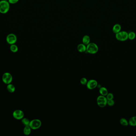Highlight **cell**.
I'll return each instance as SVG.
<instances>
[{"label": "cell", "instance_id": "cell-1", "mask_svg": "<svg viewBox=\"0 0 136 136\" xmlns=\"http://www.w3.org/2000/svg\"><path fill=\"white\" fill-rule=\"evenodd\" d=\"M10 4L7 0H1L0 1V13L5 14L9 11Z\"/></svg>", "mask_w": 136, "mask_h": 136}, {"label": "cell", "instance_id": "cell-2", "mask_svg": "<svg viewBox=\"0 0 136 136\" xmlns=\"http://www.w3.org/2000/svg\"><path fill=\"white\" fill-rule=\"evenodd\" d=\"M98 51V47L97 44L94 43H90L86 46V51L90 54H95Z\"/></svg>", "mask_w": 136, "mask_h": 136}, {"label": "cell", "instance_id": "cell-3", "mask_svg": "<svg viewBox=\"0 0 136 136\" xmlns=\"http://www.w3.org/2000/svg\"><path fill=\"white\" fill-rule=\"evenodd\" d=\"M107 98L104 96L99 95L97 98V103L99 107L103 108L107 105Z\"/></svg>", "mask_w": 136, "mask_h": 136}, {"label": "cell", "instance_id": "cell-4", "mask_svg": "<svg viewBox=\"0 0 136 136\" xmlns=\"http://www.w3.org/2000/svg\"><path fill=\"white\" fill-rule=\"evenodd\" d=\"M41 124V122L40 119H35L30 121L29 126L32 129L36 130L40 128Z\"/></svg>", "mask_w": 136, "mask_h": 136}, {"label": "cell", "instance_id": "cell-5", "mask_svg": "<svg viewBox=\"0 0 136 136\" xmlns=\"http://www.w3.org/2000/svg\"><path fill=\"white\" fill-rule=\"evenodd\" d=\"M6 41L9 44H15L17 41V37L14 34H10L7 36Z\"/></svg>", "mask_w": 136, "mask_h": 136}, {"label": "cell", "instance_id": "cell-6", "mask_svg": "<svg viewBox=\"0 0 136 136\" xmlns=\"http://www.w3.org/2000/svg\"><path fill=\"white\" fill-rule=\"evenodd\" d=\"M3 82L6 84L11 83L12 81V75L8 72L4 73L2 77Z\"/></svg>", "mask_w": 136, "mask_h": 136}, {"label": "cell", "instance_id": "cell-7", "mask_svg": "<svg viewBox=\"0 0 136 136\" xmlns=\"http://www.w3.org/2000/svg\"><path fill=\"white\" fill-rule=\"evenodd\" d=\"M98 82L97 81L94 79H91L88 81L86 86L89 89L92 90L96 88L98 86Z\"/></svg>", "mask_w": 136, "mask_h": 136}, {"label": "cell", "instance_id": "cell-8", "mask_svg": "<svg viewBox=\"0 0 136 136\" xmlns=\"http://www.w3.org/2000/svg\"><path fill=\"white\" fill-rule=\"evenodd\" d=\"M13 116L15 119L18 120L22 119L24 118V113L20 110H16L14 111Z\"/></svg>", "mask_w": 136, "mask_h": 136}, {"label": "cell", "instance_id": "cell-9", "mask_svg": "<svg viewBox=\"0 0 136 136\" xmlns=\"http://www.w3.org/2000/svg\"><path fill=\"white\" fill-rule=\"evenodd\" d=\"M121 27L120 24H115L114 25V27H113V32L115 34H117L119 32L121 31Z\"/></svg>", "mask_w": 136, "mask_h": 136}, {"label": "cell", "instance_id": "cell-10", "mask_svg": "<svg viewBox=\"0 0 136 136\" xmlns=\"http://www.w3.org/2000/svg\"><path fill=\"white\" fill-rule=\"evenodd\" d=\"M77 50L81 53L84 52L86 51V46L83 44H79L77 46Z\"/></svg>", "mask_w": 136, "mask_h": 136}, {"label": "cell", "instance_id": "cell-11", "mask_svg": "<svg viewBox=\"0 0 136 136\" xmlns=\"http://www.w3.org/2000/svg\"><path fill=\"white\" fill-rule=\"evenodd\" d=\"M82 41L83 44H84L85 45H88L90 43V37L88 35H85L82 38Z\"/></svg>", "mask_w": 136, "mask_h": 136}, {"label": "cell", "instance_id": "cell-12", "mask_svg": "<svg viewBox=\"0 0 136 136\" xmlns=\"http://www.w3.org/2000/svg\"><path fill=\"white\" fill-rule=\"evenodd\" d=\"M99 92L101 95L106 96L108 94V90L106 87H101L99 88Z\"/></svg>", "mask_w": 136, "mask_h": 136}, {"label": "cell", "instance_id": "cell-13", "mask_svg": "<svg viewBox=\"0 0 136 136\" xmlns=\"http://www.w3.org/2000/svg\"><path fill=\"white\" fill-rule=\"evenodd\" d=\"M129 124L131 126H136V116L132 117L130 119L129 121Z\"/></svg>", "mask_w": 136, "mask_h": 136}, {"label": "cell", "instance_id": "cell-14", "mask_svg": "<svg viewBox=\"0 0 136 136\" xmlns=\"http://www.w3.org/2000/svg\"><path fill=\"white\" fill-rule=\"evenodd\" d=\"M31 129L29 125L26 126L24 129V133L26 135H30L31 132Z\"/></svg>", "mask_w": 136, "mask_h": 136}, {"label": "cell", "instance_id": "cell-15", "mask_svg": "<svg viewBox=\"0 0 136 136\" xmlns=\"http://www.w3.org/2000/svg\"><path fill=\"white\" fill-rule=\"evenodd\" d=\"M121 34L122 38V41H125L127 40L128 39V33L126 31H121Z\"/></svg>", "mask_w": 136, "mask_h": 136}, {"label": "cell", "instance_id": "cell-16", "mask_svg": "<svg viewBox=\"0 0 136 136\" xmlns=\"http://www.w3.org/2000/svg\"><path fill=\"white\" fill-rule=\"evenodd\" d=\"M7 89L8 91L10 93H13L15 91V86L14 85H13L11 84H9L8 85Z\"/></svg>", "mask_w": 136, "mask_h": 136}, {"label": "cell", "instance_id": "cell-17", "mask_svg": "<svg viewBox=\"0 0 136 136\" xmlns=\"http://www.w3.org/2000/svg\"><path fill=\"white\" fill-rule=\"evenodd\" d=\"M10 49H11V51L12 52H14V53L18 51V46L15 44H12V45H11Z\"/></svg>", "mask_w": 136, "mask_h": 136}, {"label": "cell", "instance_id": "cell-18", "mask_svg": "<svg viewBox=\"0 0 136 136\" xmlns=\"http://www.w3.org/2000/svg\"><path fill=\"white\" fill-rule=\"evenodd\" d=\"M120 123L122 125L126 126L129 124V122L125 118H121L120 120Z\"/></svg>", "mask_w": 136, "mask_h": 136}, {"label": "cell", "instance_id": "cell-19", "mask_svg": "<svg viewBox=\"0 0 136 136\" xmlns=\"http://www.w3.org/2000/svg\"><path fill=\"white\" fill-rule=\"evenodd\" d=\"M30 122V121L28 119L26 118H23L22 120V123L23 124H24V125H25V126L29 125Z\"/></svg>", "mask_w": 136, "mask_h": 136}, {"label": "cell", "instance_id": "cell-20", "mask_svg": "<svg viewBox=\"0 0 136 136\" xmlns=\"http://www.w3.org/2000/svg\"><path fill=\"white\" fill-rule=\"evenodd\" d=\"M136 37V34L133 32H130L128 33V39L130 40H133Z\"/></svg>", "mask_w": 136, "mask_h": 136}, {"label": "cell", "instance_id": "cell-21", "mask_svg": "<svg viewBox=\"0 0 136 136\" xmlns=\"http://www.w3.org/2000/svg\"><path fill=\"white\" fill-rule=\"evenodd\" d=\"M115 37L117 40L120 41H122V38L121 34V32H119L118 33L116 34Z\"/></svg>", "mask_w": 136, "mask_h": 136}, {"label": "cell", "instance_id": "cell-22", "mask_svg": "<svg viewBox=\"0 0 136 136\" xmlns=\"http://www.w3.org/2000/svg\"><path fill=\"white\" fill-rule=\"evenodd\" d=\"M80 82L82 85H86L87 84V79L85 78H82L81 79Z\"/></svg>", "mask_w": 136, "mask_h": 136}, {"label": "cell", "instance_id": "cell-23", "mask_svg": "<svg viewBox=\"0 0 136 136\" xmlns=\"http://www.w3.org/2000/svg\"><path fill=\"white\" fill-rule=\"evenodd\" d=\"M114 97V95L112 93H108V94L106 95V98L107 100L113 99Z\"/></svg>", "mask_w": 136, "mask_h": 136}, {"label": "cell", "instance_id": "cell-24", "mask_svg": "<svg viewBox=\"0 0 136 136\" xmlns=\"http://www.w3.org/2000/svg\"><path fill=\"white\" fill-rule=\"evenodd\" d=\"M107 104L110 106H113L115 104V101L113 99L107 101Z\"/></svg>", "mask_w": 136, "mask_h": 136}, {"label": "cell", "instance_id": "cell-25", "mask_svg": "<svg viewBox=\"0 0 136 136\" xmlns=\"http://www.w3.org/2000/svg\"><path fill=\"white\" fill-rule=\"evenodd\" d=\"M19 0H8V1L10 4H15L17 3Z\"/></svg>", "mask_w": 136, "mask_h": 136}]
</instances>
